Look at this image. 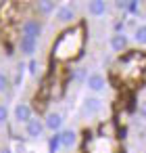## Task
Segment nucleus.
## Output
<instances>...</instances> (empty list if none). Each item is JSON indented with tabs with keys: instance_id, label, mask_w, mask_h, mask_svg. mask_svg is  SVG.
I'll return each mask as SVG.
<instances>
[{
	"instance_id": "3",
	"label": "nucleus",
	"mask_w": 146,
	"mask_h": 153,
	"mask_svg": "<svg viewBox=\"0 0 146 153\" xmlns=\"http://www.w3.org/2000/svg\"><path fill=\"white\" fill-rule=\"evenodd\" d=\"M54 17H56V21H59V23L69 25V23H73V21H75L77 13H75V9H73L71 4H59V9L54 11Z\"/></svg>"
},
{
	"instance_id": "20",
	"label": "nucleus",
	"mask_w": 146,
	"mask_h": 153,
	"mask_svg": "<svg viewBox=\"0 0 146 153\" xmlns=\"http://www.w3.org/2000/svg\"><path fill=\"white\" fill-rule=\"evenodd\" d=\"M115 7H117L119 11H125V2H115Z\"/></svg>"
},
{
	"instance_id": "9",
	"label": "nucleus",
	"mask_w": 146,
	"mask_h": 153,
	"mask_svg": "<svg viewBox=\"0 0 146 153\" xmlns=\"http://www.w3.org/2000/svg\"><path fill=\"white\" fill-rule=\"evenodd\" d=\"M23 128H25V134H27L29 138H34V140H36V138H40V136L44 134V122H42V120H38V117H32Z\"/></svg>"
},
{
	"instance_id": "8",
	"label": "nucleus",
	"mask_w": 146,
	"mask_h": 153,
	"mask_svg": "<svg viewBox=\"0 0 146 153\" xmlns=\"http://www.w3.org/2000/svg\"><path fill=\"white\" fill-rule=\"evenodd\" d=\"M13 115H15V120H17L19 124H23V126H25V124L34 117V111H32V107H29L27 103H17V105H15Z\"/></svg>"
},
{
	"instance_id": "15",
	"label": "nucleus",
	"mask_w": 146,
	"mask_h": 153,
	"mask_svg": "<svg viewBox=\"0 0 146 153\" xmlns=\"http://www.w3.org/2000/svg\"><path fill=\"white\" fill-rule=\"evenodd\" d=\"M138 11H140V2H138V0H129V2H125V13L136 15Z\"/></svg>"
},
{
	"instance_id": "11",
	"label": "nucleus",
	"mask_w": 146,
	"mask_h": 153,
	"mask_svg": "<svg viewBox=\"0 0 146 153\" xmlns=\"http://www.w3.org/2000/svg\"><path fill=\"white\" fill-rule=\"evenodd\" d=\"M19 51H21V55H25V57L34 59V55H36V51H38V40L21 38V42H19Z\"/></svg>"
},
{
	"instance_id": "12",
	"label": "nucleus",
	"mask_w": 146,
	"mask_h": 153,
	"mask_svg": "<svg viewBox=\"0 0 146 153\" xmlns=\"http://www.w3.org/2000/svg\"><path fill=\"white\" fill-rule=\"evenodd\" d=\"M131 40H134L136 44H140V46H146V23H142V25H138V27L134 30Z\"/></svg>"
},
{
	"instance_id": "16",
	"label": "nucleus",
	"mask_w": 146,
	"mask_h": 153,
	"mask_svg": "<svg viewBox=\"0 0 146 153\" xmlns=\"http://www.w3.org/2000/svg\"><path fill=\"white\" fill-rule=\"evenodd\" d=\"M9 120V107L4 103H0V126H4Z\"/></svg>"
},
{
	"instance_id": "7",
	"label": "nucleus",
	"mask_w": 146,
	"mask_h": 153,
	"mask_svg": "<svg viewBox=\"0 0 146 153\" xmlns=\"http://www.w3.org/2000/svg\"><path fill=\"white\" fill-rule=\"evenodd\" d=\"M102 99L100 97H88L86 101H84V113L88 115V117H92V115H96V113H100L102 111Z\"/></svg>"
},
{
	"instance_id": "17",
	"label": "nucleus",
	"mask_w": 146,
	"mask_h": 153,
	"mask_svg": "<svg viewBox=\"0 0 146 153\" xmlns=\"http://www.w3.org/2000/svg\"><path fill=\"white\" fill-rule=\"evenodd\" d=\"M7 86H9V76L4 71H0V92H4Z\"/></svg>"
},
{
	"instance_id": "13",
	"label": "nucleus",
	"mask_w": 146,
	"mask_h": 153,
	"mask_svg": "<svg viewBox=\"0 0 146 153\" xmlns=\"http://www.w3.org/2000/svg\"><path fill=\"white\" fill-rule=\"evenodd\" d=\"M56 9H59V4L52 2V0H42V2H38V11L42 15H54Z\"/></svg>"
},
{
	"instance_id": "18",
	"label": "nucleus",
	"mask_w": 146,
	"mask_h": 153,
	"mask_svg": "<svg viewBox=\"0 0 146 153\" xmlns=\"http://www.w3.org/2000/svg\"><path fill=\"white\" fill-rule=\"evenodd\" d=\"M84 71H86V69H77V71H75V78H77V80H86L88 76H86Z\"/></svg>"
},
{
	"instance_id": "6",
	"label": "nucleus",
	"mask_w": 146,
	"mask_h": 153,
	"mask_svg": "<svg viewBox=\"0 0 146 153\" xmlns=\"http://www.w3.org/2000/svg\"><path fill=\"white\" fill-rule=\"evenodd\" d=\"M127 46H129L127 34L117 32V34H113V36L109 38V48H111L113 53H123V51H127Z\"/></svg>"
},
{
	"instance_id": "14",
	"label": "nucleus",
	"mask_w": 146,
	"mask_h": 153,
	"mask_svg": "<svg viewBox=\"0 0 146 153\" xmlns=\"http://www.w3.org/2000/svg\"><path fill=\"white\" fill-rule=\"evenodd\" d=\"M25 67H27V74H29L32 78H36V76H38V69H40V65H38V61H36V59H29Z\"/></svg>"
},
{
	"instance_id": "4",
	"label": "nucleus",
	"mask_w": 146,
	"mask_h": 153,
	"mask_svg": "<svg viewBox=\"0 0 146 153\" xmlns=\"http://www.w3.org/2000/svg\"><path fill=\"white\" fill-rule=\"evenodd\" d=\"M63 124H65V117L59 111H48L46 117H44V128L50 130V132H61L63 130Z\"/></svg>"
},
{
	"instance_id": "19",
	"label": "nucleus",
	"mask_w": 146,
	"mask_h": 153,
	"mask_svg": "<svg viewBox=\"0 0 146 153\" xmlns=\"http://www.w3.org/2000/svg\"><path fill=\"white\" fill-rule=\"evenodd\" d=\"M140 115H142V117L146 120V101H144V103L140 105Z\"/></svg>"
},
{
	"instance_id": "2",
	"label": "nucleus",
	"mask_w": 146,
	"mask_h": 153,
	"mask_svg": "<svg viewBox=\"0 0 146 153\" xmlns=\"http://www.w3.org/2000/svg\"><path fill=\"white\" fill-rule=\"evenodd\" d=\"M77 130H73V128H63L61 132H59V136H56V140H59V147H63V149H73L75 145H77Z\"/></svg>"
},
{
	"instance_id": "5",
	"label": "nucleus",
	"mask_w": 146,
	"mask_h": 153,
	"mask_svg": "<svg viewBox=\"0 0 146 153\" xmlns=\"http://www.w3.org/2000/svg\"><path fill=\"white\" fill-rule=\"evenodd\" d=\"M21 30H23V38H29V40H38L42 36V23L38 19H25Z\"/></svg>"
},
{
	"instance_id": "1",
	"label": "nucleus",
	"mask_w": 146,
	"mask_h": 153,
	"mask_svg": "<svg viewBox=\"0 0 146 153\" xmlns=\"http://www.w3.org/2000/svg\"><path fill=\"white\" fill-rule=\"evenodd\" d=\"M86 88H88L94 97H98L100 92H104V90H106V78H104V74H100V71H90L88 78H86Z\"/></svg>"
},
{
	"instance_id": "10",
	"label": "nucleus",
	"mask_w": 146,
	"mask_h": 153,
	"mask_svg": "<svg viewBox=\"0 0 146 153\" xmlns=\"http://www.w3.org/2000/svg\"><path fill=\"white\" fill-rule=\"evenodd\" d=\"M86 9H88L90 17H104L109 11V2H104V0H92V2L86 4Z\"/></svg>"
},
{
	"instance_id": "21",
	"label": "nucleus",
	"mask_w": 146,
	"mask_h": 153,
	"mask_svg": "<svg viewBox=\"0 0 146 153\" xmlns=\"http://www.w3.org/2000/svg\"><path fill=\"white\" fill-rule=\"evenodd\" d=\"M0 153H13V149H11V147H2V149H0Z\"/></svg>"
}]
</instances>
